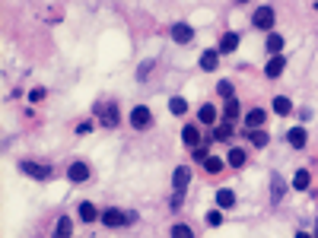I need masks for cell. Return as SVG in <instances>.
<instances>
[{
  "instance_id": "cell-17",
  "label": "cell",
  "mask_w": 318,
  "mask_h": 238,
  "mask_svg": "<svg viewBox=\"0 0 318 238\" xmlns=\"http://www.w3.org/2000/svg\"><path fill=\"white\" fill-rule=\"evenodd\" d=\"M248 137H252V143H255V146H268V133H264L261 130V127H252V130H248Z\"/></svg>"
},
{
  "instance_id": "cell-15",
  "label": "cell",
  "mask_w": 318,
  "mask_h": 238,
  "mask_svg": "<svg viewBox=\"0 0 318 238\" xmlns=\"http://www.w3.org/2000/svg\"><path fill=\"white\" fill-rule=\"evenodd\" d=\"M217 61H220L217 51H204V54H201V67H204V70H217Z\"/></svg>"
},
{
  "instance_id": "cell-30",
  "label": "cell",
  "mask_w": 318,
  "mask_h": 238,
  "mask_svg": "<svg viewBox=\"0 0 318 238\" xmlns=\"http://www.w3.org/2000/svg\"><path fill=\"white\" fill-rule=\"evenodd\" d=\"M172 235H175V238H188V235H191V229H188V226H175V229H172Z\"/></svg>"
},
{
  "instance_id": "cell-24",
  "label": "cell",
  "mask_w": 318,
  "mask_h": 238,
  "mask_svg": "<svg viewBox=\"0 0 318 238\" xmlns=\"http://www.w3.org/2000/svg\"><path fill=\"white\" fill-rule=\"evenodd\" d=\"M213 137H217V140H229V137H233V124H220V127H213Z\"/></svg>"
},
{
  "instance_id": "cell-18",
  "label": "cell",
  "mask_w": 318,
  "mask_h": 238,
  "mask_svg": "<svg viewBox=\"0 0 318 238\" xmlns=\"http://www.w3.org/2000/svg\"><path fill=\"white\" fill-rule=\"evenodd\" d=\"M182 140L188 143V146H197V143H201V133H197V127H185V130H182Z\"/></svg>"
},
{
  "instance_id": "cell-32",
  "label": "cell",
  "mask_w": 318,
  "mask_h": 238,
  "mask_svg": "<svg viewBox=\"0 0 318 238\" xmlns=\"http://www.w3.org/2000/svg\"><path fill=\"white\" fill-rule=\"evenodd\" d=\"M207 156H210V149H207V146H194V159H201V162H204Z\"/></svg>"
},
{
  "instance_id": "cell-11",
  "label": "cell",
  "mask_w": 318,
  "mask_h": 238,
  "mask_svg": "<svg viewBox=\"0 0 318 238\" xmlns=\"http://www.w3.org/2000/svg\"><path fill=\"white\" fill-rule=\"evenodd\" d=\"M271 191H274V194H271V200H274V203H280V200H283V191H287V181H283L280 175H274V178H271Z\"/></svg>"
},
{
  "instance_id": "cell-26",
  "label": "cell",
  "mask_w": 318,
  "mask_h": 238,
  "mask_svg": "<svg viewBox=\"0 0 318 238\" xmlns=\"http://www.w3.org/2000/svg\"><path fill=\"white\" fill-rule=\"evenodd\" d=\"M70 232H73L70 219H67V216H61V219H57V226H54V235H70Z\"/></svg>"
},
{
  "instance_id": "cell-27",
  "label": "cell",
  "mask_w": 318,
  "mask_h": 238,
  "mask_svg": "<svg viewBox=\"0 0 318 238\" xmlns=\"http://www.w3.org/2000/svg\"><path fill=\"white\" fill-rule=\"evenodd\" d=\"M229 165H233V168H242V165H245V152H242V149H233V152H229Z\"/></svg>"
},
{
  "instance_id": "cell-8",
  "label": "cell",
  "mask_w": 318,
  "mask_h": 238,
  "mask_svg": "<svg viewBox=\"0 0 318 238\" xmlns=\"http://www.w3.org/2000/svg\"><path fill=\"white\" fill-rule=\"evenodd\" d=\"M172 181H175V191H178V194H185L188 181H191V168H188V165H178V168H175V178H172Z\"/></svg>"
},
{
  "instance_id": "cell-33",
  "label": "cell",
  "mask_w": 318,
  "mask_h": 238,
  "mask_svg": "<svg viewBox=\"0 0 318 238\" xmlns=\"http://www.w3.org/2000/svg\"><path fill=\"white\" fill-rule=\"evenodd\" d=\"M92 127H96V124H92V121H80V124H76V133H89Z\"/></svg>"
},
{
  "instance_id": "cell-34",
  "label": "cell",
  "mask_w": 318,
  "mask_h": 238,
  "mask_svg": "<svg viewBox=\"0 0 318 238\" xmlns=\"http://www.w3.org/2000/svg\"><path fill=\"white\" fill-rule=\"evenodd\" d=\"M29 99H32V102H41V99H45V89H41V86H38V89H32V92H29Z\"/></svg>"
},
{
  "instance_id": "cell-9",
  "label": "cell",
  "mask_w": 318,
  "mask_h": 238,
  "mask_svg": "<svg viewBox=\"0 0 318 238\" xmlns=\"http://www.w3.org/2000/svg\"><path fill=\"white\" fill-rule=\"evenodd\" d=\"M25 175H32V178H41V181H45V178H51V168L48 165H35V162H22L19 165Z\"/></svg>"
},
{
  "instance_id": "cell-7",
  "label": "cell",
  "mask_w": 318,
  "mask_h": 238,
  "mask_svg": "<svg viewBox=\"0 0 318 238\" xmlns=\"http://www.w3.org/2000/svg\"><path fill=\"white\" fill-rule=\"evenodd\" d=\"M283 67H287V61H283V54H271L268 67H264V73H268V80H277V76L283 73Z\"/></svg>"
},
{
  "instance_id": "cell-29",
  "label": "cell",
  "mask_w": 318,
  "mask_h": 238,
  "mask_svg": "<svg viewBox=\"0 0 318 238\" xmlns=\"http://www.w3.org/2000/svg\"><path fill=\"white\" fill-rule=\"evenodd\" d=\"M217 92H220L223 99H233V83H226V80H223V83H217Z\"/></svg>"
},
{
  "instance_id": "cell-20",
  "label": "cell",
  "mask_w": 318,
  "mask_h": 238,
  "mask_svg": "<svg viewBox=\"0 0 318 238\" xmlns=\"http://www.w3.org/2000/svg\"><path fill=\"white\" fill-rule=\"evenodd\" d=\"M204 168H207L210 175H220V172H223V159H217V156H207V159H204Z\"/></svg>"
},
{
  "instance_id": "cell-12",
  "label": "cell",
  "mask_w": 318,
  "mask_h": 238,
  "mask_svg": "<svg viewBox=\"0 0 318 238\" xmlns=\"http://www.w3.org/2000/svg\"><path fill=\"white\" fill-rule=\"evenodd\" d=\"M287 140H290V146L303 149V146H306V130H303V127H293V130L287 133Z\"/></svg>"
},
{
  "instance_id": "cell-3",
  "label": "cell",
  "mask_w": 318,
  "mask_h": 238,
  "mask_svg": "<svg viewBox=\"0 0 318 238\" xmlns=\"http://www.w3.org/2000/svg\"><path fill=\"white\" fill-rule=\"evenodd\" d=\"M131 124L137 127V130H147V127L153 124V115H150V108H143V105H137L134 112H131Z\"/></svg>"
},
{
  "instance_id": "cell-23",
  "label": "cell",
  "mask_w": 318,
  "mask_h": 238,
  "mask_svg": "<svg viewBox=\"0 0 318 238\" xmlns=\"http://www.w3.org/2000/svg\"><path fill=\"white\" fill-rule=\"evenodd\" d=\"M268 51H271V54H280V51H283V38L277 35V32L268 35Z\"/></svg>"
},
{
  "instance_id": "cell-1",
  "label": "cell",
  "mask_w": 318,
  "mask_h": 238,
  "mask_svg": "<svg viewBox=\"0 0 318 238\" xmlns=\"http://www.w3.org/2000/svg\"><path fill=\"white\" fill-rule=\"evenodd\" d=\"M96 115H99L102 127H111V130L118 127V105H115V102H99V105H96Z\"/></svg>"
},
{
  "instance_id": "cell-21",
  "label": "cell",
  "mask_w": 318,
  "mask_h": 238,
  "mask_svg": "<svg viewBox=\"0 0 318 238\" xmlns=\"http://www.w3.org/2000/svg\"><path fill=\"white\" fill-rule=\"evenodd\" d=\"M293 188L296 191H306L309 188V172H306V168H299V172L293 175Z\"/></svg>"
},
{
  "instance_id": "cell-22",
  "label": "cell",
  "mask_w": 318,
  "mask_h": 238,
  "mask_svg": "<svg viewBox=\"0 0 318 238\" xmlns=\"http://www.w3.org/2000/svg\"><path fill=\"white\" fill-rule=\"evenodd\" d=\"M80 216L86 219V223H92V219H96V216H99V210H96V207H92V203H89V200H86V203H80Z\"/></svg>"
},
{
  "instance_id": "cell-10",
  "label": "cell",
  "mask_w": 318,
  "mask_h": 238,
  "mask_svg": "<svg viewBox=\"0 0 318 238\" xmlns=\"http://www.w3.org/2000/svg\"><path fill=\"white\" fill-rule=\"evenodd\" d=\"M264 121H268V115H264L261 108H252V112L245 115V127H248V130H252V127H261Z\"/></svg>"
},
{
  "instance_id": "cell-16",
  "label": "cell",
  "mask_w": 318,
  "mask_h": 238,
  "mask_svg": "<svg viewBox=\"0 0 318 238\" xmlns=\"http://www.w3.org/2000/svg\"><path fill=\"white\" fill-rule=\"evenodd\" d=\"M236 48H239V35L236 32H226L223 41H220V51H236Z\"/></svg>"
},
{
  "instance_id": "cell-28",
  "label": "cell",
  "mask_w": 318,
  "mask_h": 238,
  "mask_svg": "<svg viewBox=\"0 0 318 238\" xmlns=\"http://www.w3.org/2000/svg\"><path fill=\"white\" fill-rule=\"evenodd\" d=\"M236 118H239V102L226 99V121H236Z\"/></svg>"
},
{
  "instance_id": "cell-5",
  "label": "cell",
  "mask_w": 318,
  "mask_h": 238,
  "mask_svg": "<svg viewBox=\"0 0 318 238\" xmlns=\"http://www.w3.org/2000/svg\"><path fill=\"white\" fill-rule=\"evenodd\" d=\"M102 223H105L108 229H118V226H124V223H131V216H124V213H118L115 207L111 210H105V213H102Z\"/></svg>"
},
{
  "instance_id": "cell-14",
  "label": "cell",
  "mask_w": 318,
  "mask_h": 238,
  "mask_svg": "<svg viewBox=\"0 0 318 238\" xmlns=\"http://www.w3.org/2000/svg\"><path fill=\"white\" fill-rule=\"evenodd\" d=\"M197 121H201V124H213V121H217V108H213V105H204L201 112H197Z\"/></svg>"
},
{
  "instance_id": "cell-19",
  "label": "cell",
  "mask_w": 318,
  "mask_h": 238,
  "mask_svg": "<svg viewBox=\"0 0 318 238\" xmlns=\"http://www.w3.org/2000/svg\"><path fill=\"white\" fill-rule=\"evenodd\" d=\"M217 203H220L223 210L236 207V194H233V191H220V194H217Z\"/></svg>"
},
{
  "instance_id": "cell-35",
  "label": "cell",
  "mask_w": 318,
  "mask_h": 238,
  "mask_svg": "<svg viewBox=\"0 0 318 238\" xmlns=\"http://www.w3.org/2000/svg\"><path fill=\"white\" fill-rule=\"evenodd\" d=\"M239 3H248V0H239Z\"/></svg>"
},
{
  "instance_id": "cell-2",
  "label": "cell",
  "mask_w": 318,
  "mask_h": 238,
  "mask_svg": "<svg viewBox=\"0 0 318 238\" xmlns=\"http://www.w3.org/2000/svg\"><path fill=\"white\" fill-rule=\"evenodd\" d=\"M252 25H255V29H261V32H271V25H274V10H271V6H258V10L252 13Z\"/></svg>"
},
{
  "instance_id": "cell-4",
  "label": "cell",
  "mask_w": 318,
  "mask_h": 238,
  "mask_svg": "<svg viewBox=\"0 0 318 238\" xmlns=\"http://www.w3.org/2000/svg\"><path fill=\"white\" fill-rule=\"evenodd\" d=\"M67 178H70L73 184H83V181H89V165H86V162H73L70 168H67Z\"/></svg>"
},
{
  "instance_id": "cell-25",
  "label": "cell",
  "mask_w": 318,
  "mask_h": 238,
  "mask_svg": "<svg viewBox=\"0 0 318 238\" xmlns=\"http://www.w3.org/2000/svg\"><path fill=\"white\" fill-rule=\"evenodd\" d=\"M169 108H172V115H185V112H188V102H185L182 96H175V99L169 102Z\"/></svg>"
},
{
  "instance_id": "cell-31",
  "label": "cell",
  "mask_w": 318,
  "mask_h": 238,
  "mask_svg": "<svg viewBox=\"0 0 318 238\" xmlns=\"http://www.w3.org/2000/svg\"><path fill=\"white\" fill-rule=\"evenodd\" d=\"M207 223H210V226H220V223H223V213H220V210H213V213H207Z\"/></svg>"
},
{
  "instance_id": "cell-6",
  "label": "cell",
  "mask_w": 318,
  "mask_h": 238,
  "mask_svg": "<svg viewBox=\"0 0 318 238\" xmlns=\"http://www.w3.org/2000/svg\"><path fill=\"white\" fill-rule=\"evenodd\" d=\"M172 38H175L178 45H188V41L194 38V29H191V25H185V22H175V25H172Z\"/></svg>"
},
{
  "instance_id": "cell-13",
  "label": "cell",
  "mask_w": 318,
  "mask_h": 238,
  "mask_svg": "<svg viewBox=\"0 0 318 238\" xmlns=\"http://www.w3.org/2000/svg\"><path fill=\"white\" fill-rule=\"evenodd\" d=\"M274 112H277V115H290V112H293V102H290L287 96H277V99H274Z\"/></svg>"
}]
</instances>
